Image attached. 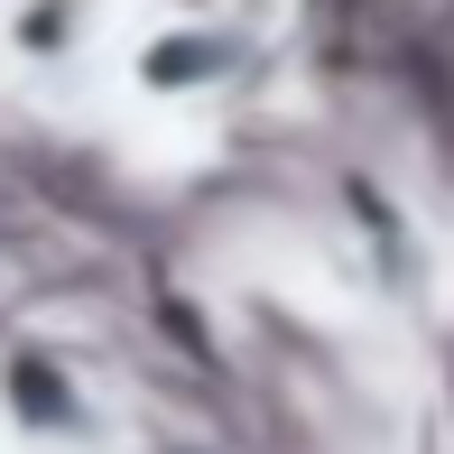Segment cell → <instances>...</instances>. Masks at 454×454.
<instances>
[{"instance_id": "obj_1", "label": "cell", "mask_w": 454, "mask_h": 454, "mask_svg": "<svg viewBox=\"0 0 454 454\" xmlns=\"http://www.w3.org/2000/svg\"><path fill=\"white\" fill-rule=\"evenodd\" d=\"M0 418L37 445H93L102 436L84 362L56 353V343H0Z\"/></svg>"}, {"instance_id": "obj_2", "label": "cell", "mask_w": 454, "mask_h": 454, "mask_svg": "<svg viewBox=\"0 0 454 454\" xmlns=\"http://www.w3.org/2000/svg\"><path fill=\"white\" fill-rule=\"evenodd\" d=\"M232 37L223 28H204V19H185V28H158V37H139V56H130V74H139V93H214L223 74H232Z\"/></svg>"}, {"instance_id": "obj_3", "label": "cell", "mask_w": 454, "mask_h": 454, "mask_svg": "<svg viewBox=\"0 0 454 454\" xmlns=\"http://www.w3.org/2000/svg\"><path fill=\"white\" fill-rule=\"evenodd\" d=\"M102 28V0H10L0 10V47L19 66H74Z\"/></svg>"}]
</instances>
